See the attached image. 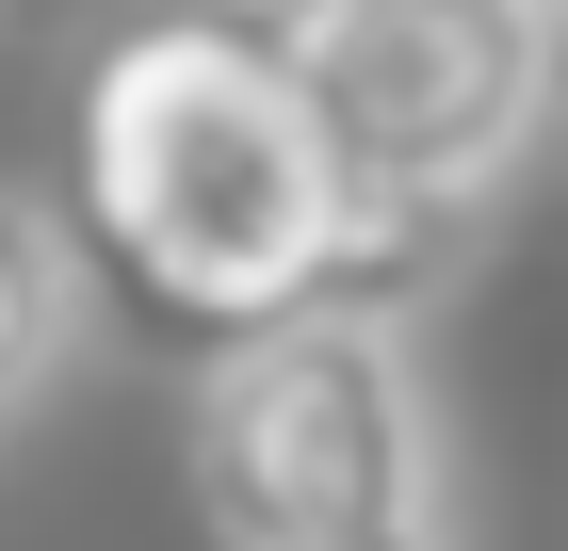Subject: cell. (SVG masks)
<instances>
[{"mask_svg": "<svg viewBox=\"0 0 568 551\" xmlns=\"http://www.w3.org/2000/svg\"><path fill=\"white\" fill-rule=\"evenodd\" d=\"M325 227H342V163L308 130L293 49L163 0V17H131L82 65V114H65V259L98 293H131L163 340H227L261 308H308Z\"/></svg>", "mask_w": 568, "mask_h": 551, "instance_id": "cell-1", "label": "cell"}, {"mask_svg": "<svg viewBox=\"0 0 568 551\" xmlns=\"http://www.w3.org/2000/svg\"><path fill=\"white\" fill-rule=\"evenodd\" d=\"M195 17H227V33H261V49H293L308 17H342V0H195Z\"/></svg>", "mask_w": 568, "mask_h": 551, "instance_id": "cell-5", "label": "cell"}, {"mask_svg": "<svg viewBox=\"0 0 568 551\" xmlns=\"http://www.w3.org/2000/svg\"><path fill=\"white\" fill-rule=\"evenodd\" d=\"M293 82L342 163L308 308H406L455 276V244L552 114V0H342L293 33Z\"/></svg>", "mask_w": 568, "mask_h": 551, "instance_id": "cell-2", "label": "cell"}, {"mask_svg": "<svg viewBox=\"0 0 568 551\" xmlns=\"http://www.w3.org/2000/svg\"><path fill=\"white\" fill-rule=\"evenodd\" d=\"M195 357L179 470L227 551H455L406 308H261Z\"/></svg>", "mask_w": 568, "mask_h": 551, "instance_id": "cell-3", "label": "cell"}, {"mask_svg": "<svg viewBox=\"0 0 568 551\" xmlns=\"http://www.w3.org/2000/svg\"><path fill=\"white\" fill-rule=\"evenodd\" d=\"M65 308H82V259H65V227H49L33 195H0V422H17V406L65 374Z\"/></svg>", "mask_w": 568, "mask_h": 551, "instance_id": "cell-4", "label": "cell"}]
</instances>
